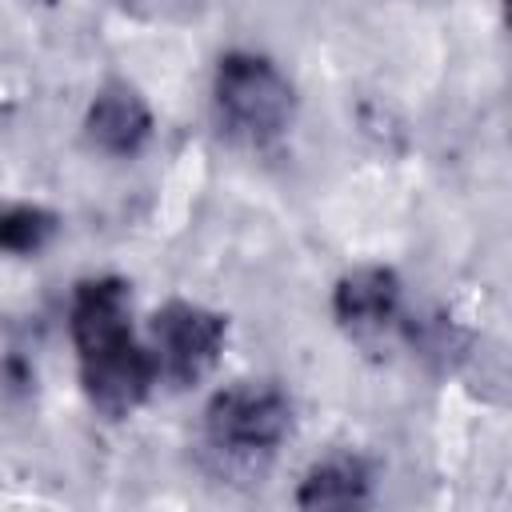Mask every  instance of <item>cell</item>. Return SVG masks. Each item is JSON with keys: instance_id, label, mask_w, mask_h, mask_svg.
<instances>
[{"instance_id": "cell-1", "label": "cell", "mask_w": 512, "mask_h": 512, "mask_svg": "<svg viewBox=\"0 0 512 512\" xmlns=\"http://www.w3.org/2000/svg\"><path fill=\"white\" fill-rule=\"evenodd\" d=\"M68 332L88 404L108 416H132L156 388L152 352L132 332V292L120 276H88L72 288Z\"/></svg>"}, {"instance_id": "cell-2", "label": "cell", "mask_w": 512, "mask_h": 512, "mask_svg": "<svg viewBox=\"0 0 512 512\" xmlns=\"http://www.w3.org/2000/svg\"><path fill=\"white\" fill-rule=\"evenodd\" d=\"M212 112L232 144L268 148L296 120V88L268 56L236 48L216 60Z\"/></svg>"}, {"instance_id": "cell-3", "label": "cell", "mask_w": 512, "mask_h": 512, "mask_svg": "<svg viewBox=\"0 0 512 512\" xmlns=\"http://www.w3.org/2000/svg\"><path fill=\"white\" fill-rule=\"evenodd\" d=\"M292 432V400L276 380H236L204 408V436L228 460L272 456Z\"/></svg>"}, {"instance_id": "cell-4", "label": "cell", "mask_w": 512, "mask_h": 512, "mask_svg": "<svg viewBox=\"0 0 512 512\" xmlns=\"http://www.w3.org/2000/svg\"><path fill=\"white\" fill-rule=\"evenodd\" d=\"M148 336H152L148 352L156 364V384L164 380L168 388H192L216 368L228 340V316L192 300H168L164 308L152 312Z\"/></svg>"}, {"instance_id": "cell-5", "label": "cell", "mask_w": 512, "mask_h": 512, "mask_svg": "<svg viewBox=\"0 0 512 512\" xmlns=\"http://www.w3.org/2000/svg\"><path fill=\"white\" fill-rule=\"evenodd\" d=\"M400 300H404V284L392 268L360 264V268H352L336 280L332 316L348 336L372 340V336H380L384 328H392L400 320Z\"/></svg>"}, {"instance_id": "cell-6", "label": "cell", "mask_w": 512, "mask_h": 512, "mask_svg": "<svg viewBox=\"0 0 512 512\" xmlns=\"http://www.w3.org/2000/svg\"><path fill=\"white\" fill-rule=\"evenodd\" d=\"M84 140L104 156H136L152 140V108L128 80H108L84 112Z\"/></svg>"}, {"instance_id": "cell-7", "label": "cell", "mask_w": 512, "mask_h": 512, "mask_svg": "<svg viewBox=\"0 0 512 512\" xmlns=\"http://www.w3.org/2000/svg\"><path fill=\"white\" fill-rule=\"evenodd\" d=\"M368 496H372V468L360 452H332L316 460L296 488L300 508H356L368 504Z\"/></svg>"}, {"instance_id": "cell-8", "label": "cell", "mask_w": 512, "mask_h": 512, "mask_svg": "<svg viewBox=\"0 0 512 512\" xmlns=\"http://www.w3.org/2000/svg\"><path fill=\"white\" fill-rule=\"evenodd\" d=\"M60 228V216L52 208L28 204V200H8L0 204V252L8 256H36L52 244Z\"/></svg>"}, {"instance_id": "cell-9", "label": "cell", "mask_w": 512, "mask_h": 512, "mask_svg": "<svg viewBox=\"0 0 512 512\" xmlns=\"http://www.w3.org/2000/svg\"><path fill=\"white\" fill-rule=\"evenodd\" d=\"M36 4H56V0H36Z\"/></svg>"}]
</instances>
